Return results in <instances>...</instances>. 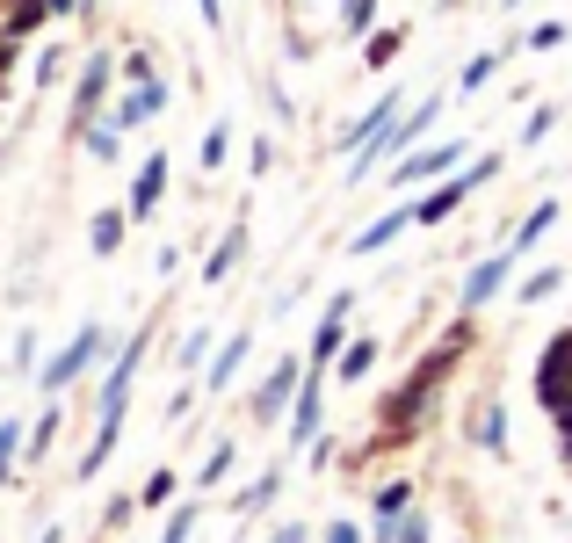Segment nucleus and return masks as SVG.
I'll return each instance as SVG.
<instances>
[{
    "label": "nucleus",
    "mask_w": 572,
    "mask_h": 543,
    "mask_svg": "<svg viewBox=\"0 0 572 543\" xmlns=\"http://www.w3.org/2000/svg\"><path fill=\"white\" fill-rule=\"evenodd\" d=\"M15 457H22V428H15V420H0V478H8Z\"/></svg>",
    "instance_id": "obj_21"
},
{
    "label": "nucleus",
    "mask_w": 572,
    "mask_h": 543,
    "mask_svg": "<svg viewBox=\"0 0 572 543\" xmlns=\"http://www.w3.org/2000/svg\"><path fill=\"white\" fill-rule=\"evenodd\" d=\"M413 225V210H384V218L370 225V232H355V254H377V247H391V239H399Z\"/></svg>",
    "instance_id": "obj_10"
},
{
    "label": "nucleus",
    "mask_w": 572,
    "mask_h": 543,
    "mask_svg": "<svg viewBox=\"0 0 572 543\" xmlns=\"http://www.w3.org/2000/svg\"><path fill=\"white\" fill-rule=\"evenodd\" d=\"M239 254H247V239H239V232H225V239H218V254H210V283H225V268H232Z\"/></svg>",
    "instance_id": "obj_13"
},
{
    "label": "nucleus",
    "mask_w": 572,
    "mask_h": 543,
    "mask_svg": "<svg viewBox=\"0 0 572 543\" xmlns=\"http://www.w3.org/2000/svg\"><path fill=\"white\" fill-rule=\"evenodd\" d=\"M507 268H515V247H507V254H493V261H478L471 268V276H464V312H478V305H486V297L507 283Z\"/></svg>",
    "instance_id": "obj_5"
},
{
    "label": "nucleus",
    "mask_w": 572,
    "mask_h": 543,
    "mask_svg": "<svg viewBox=\"0 0 572 543\" xmlns=\"http://www.w3.org/2000/svg\"><path fill=\"white\" fill-rule=\"evenodd\" d=\"M399 543H428V522H420V515H413V522H399Z\"/></svg>",
    "instance_id": "obj_28"
},
{
    "label": "nucleus",
    "mask_w": 572,
    "mask_h": 543,
    "mask_svg": "<svg viewBox=\"0 0 572 543\" xmlns=\"http://www.w3.org/2000/svg\"><path fill=\"white\" fill-rule=\"evenodd\" d=\"M493 174H500V160H478L471 174H457V181H442L435 196H420V203H413V225H442L449 210H457V203H464V196L478 189V181H493Z\"/></svg>",
    "instance_id": "obj_1"
},
{
    "label": "nucleus",
    "mask_w": 572,
    "mask_h": 543,
    "mask_svg": "<svg viewBox=\"0 0 572 543\" xmlns=\"http://www.w3.org/2000/svg\"><path fill=\"white\" fill-rule=\"evenodd\" d=\"M558 290V268H536V276L522 283V305H536V297H551Z\"/></svg>",
    "instance_id": "obj_22"
},
{
    "label": "nucleus",
    "mask_w": 572,
    "mask_h": 543,
    "mask_svg": "<svg viewBox=\"0 0 572 543\" xmlns=\"http://www.w3.org/2000/svg\"><path fill=\"white\" fill-rule=\"evenodd\" d=\"M370 22H377V0H341V29L348 37H363Z\"/></svg>",
    "instance_id": "obj_14"
},
{
    "label": "nucleus",
    "mask_w": 572,
    "mask_h": 543,
    "mask_svg": "<svg viewBox=\"0 0 572 543\" xmlns=\"http://www.w3.org/2000/svg\"><path fill=\"white\" fill-rule=\"evenodd\" d=\"M326 543H355V522H341V529H326Z\"/></svg>",
    "instance_id": "obj_29"
},
{
    "label": "nucleus",
    "mask_w": 572,
    "mask_h": 543,
    "mask_svg": "<svg viewBox=\"0 0 572 543\" xmlns=\"http://www.w3.org/2000/svg\"><path fill=\"white\" fill-rule=\"evenodd\" d=\"M471 442H478V449H500V406H486V413L471 420Z\"/></svg>",
    "instance_id": "obj_19"
},
{
    "label": "nucleus",
    "mask_w": 572,
    "mask_h": 543,
    "mask_svg": "<svg viewBox=\"0 0 572 543\" xmlns=\"http://www.w3.org/2000/svg\"><path fill=\"white\" fill-rule=\"evenodd\" d=\"M160 102H167V87H160V80H138L131 95H116V109H109V124H116V131H138V124H145V116H153Z\"/></svg>",
    "instance_id": "obj_3"
},
{
    "label": "nucleus",
    "mask_w": 572,
    "mask_h": 543,
    "mask_svg": "<svg viewBox=\"0 0 572 543\" xmlns=\"http://www.w3.org/2000/svg\"><path fill=\"white\" fill-rule=\"evenodd\" d=\"M160 189H167V153H153L138 167V189H131V218H145V210L160 203Z\"/></svg>",
    "instance_id": "obj_8"
},
{
    "label": "nucleus",
    "mask_w": 572,
    "mask_h": 543,
    "mask_svg": "<svg viewBox=\"0 0 572 543\" xmlns=\"http://www.w3.org/2000/svg\"><path fill=\"white\" fill-rule=\"evenodd\" d=\"M507 8H522V0H507Z\"/></svg>",
    "instance_id": "obj_31"
},
{
    "label": "nucleus",
    "mask_w": 572,
    "mask_h": 543,
    "mask_svg": "<svg viewBox=\"0 0 572 543\" xmlns=\"http://www.w3.org/2000/svg\"><path fill=\"white\" fill-rule=\"evenodd\" d=\"M493 80V58H471V66H464V95H471V87H486Z\"/></svg>",
    "instance_id": "obj_27"
},
{
    "label": "nucleus",
    "mask_w": 572,
    "mask_h": 543,
    "mask_svg": "<svg viewBox=\"0 0 572 543\" xmlns=\"http://www.w3.org/2000/svg\"><path fill=\"white\" fill-rule=\"evenodd\" d=\"M319 435V370L305 377V391H297V420H290V449Z\"/></svg>",
    "instance_id": "obj_9"
},
{
    "label": "nucleus",
    "mask_w": 572,
    "mask_h": 543,
    "mask_svg": "<svg viewBox=\"0 0 572 543\" xmlns=\"http://www.w3.org/2000/svg\"><path fill=\"white\" fill-rule=\"evenodd\" d=\"M95 355H102V326H87V334H73V348H66V355H51V362H44V391H66V384H73Z\"/></svg>",
    "instance_id": "obj_2"
},
{
    "label": "nucleus",
    "mask_w": 572,
    "mask_h": 543,
    "mask_svg": "<svg viewBox=\"0 0 572 543\" xmlns=\"http://www.w3.org/2000/svg\"><path fill=\"white\" fill-rule=\"evenodd\" d=\"M348 305L355 297H334L319 319V334H312V370H326V362H341V326H348Z\"/></svg>",
    "instance_id": "obj_6"
},
{
    "label": "nucleus",
    "mask_w": 572,
    "mask_h": 543,
    "mask_svg": "<svg viewBox=\"0 0 572 543\" xmlns=\"http://www.w3.org/2000/svg\"><path fill=\"white\" fill-rule=\"evenodd\" d=\"M268 543H305V529H276V536H268Z\"/></svg>",
    "instance_id": "obj_30"
},
{
    "label": "nucleus",
    "mask_w": 572,
    "mask_h": 543,
    "mask_svg": "<svg viewBox=\"0 0 572 543\" xmlns=\"http://www.w3.org/2000/svg\"><path fill=\"white\" fill-rule=\"evenodd\" d=\"M551 225H558V203H536L529 218H522V232H515V254H529V247H536V239H544Z\"/></svg>",
    "instance_id": "obj_12"
},
{
    "label": "nucleus",
    "mask_w": 572,
    "mask_h": 543,
    "mask_svg": "<svg viewBox=\"0 0 572 543\" xmlns=\"http://www.w3.org/2000/svg\"><path fill=\"white\" fill-rule=\"evenodd\" d=\"M406 500H413L406 486H384V493H377V515H384V529H399V515H406Z\"/></svg>",
    "instance_id": "obj_18"
},
{
    "label": "nucleus",
    "mask_w": 572,
    "mask_h": 543,
    "mask_svg": "<svg viewBox=\"0 0 572 543\" xmlns=\"http://www.w3.org/2000/svg\"><path fill=\"white\" fill-rule=\"evenodd\" d=\"M225 145H232V131H225V124H210V138H203V167H218V160H225Z\"/></svg>",
    "instance_id": "obj_23"
},
{
    "label": "nucleus",
    "mask_w": 572,
    "mask_h": 543,
    "mask_svg": "<svg viewBox=\"0 0 572 543\" xmlns=\"http://www.w3.org/2000/svg\"><path fill=\"white\" fill-rule=\"evenodd\" d=\"M370 362H377V341H355V348H341V377L355 384V377L370 370Z\"/></svg>",
    "instance_id": "obj_17"
},
{
    "label": "nucleus",
    "mask_w": 572,
    "mask_h": 543,
    "mask_svg": "<svg viewBox=\"0 0 572 543\" xmlns=\"http://www.w3.org/2000/svg\"><path fill=\"white\" fill-rule=\"evenodd\" d=\"M189 529H196V507H182V515L167 522V536H160V543H189Z\"/></svg>",
    "instance_id": "obj_26"
},
{
    "label": "nucleus",
    "mask_w": 572,
    "mask_h": 543,
    "mask_svg": "<svg viewBox=\"0 0 572 543\" xmlns=\"http://www.w3.org/2000/svg\"><path fill=\"white\" fill-rule=\"evenodd\" d=\"M565 44V22H544V29H529V51H558Z\"/></svg>",
    "instance_id": "obj_24"
},
{
    "label": "nucleus",
    "mask_w": 572,
    "mask_h": 543,
    "mask_svg": "<svg viewBox=\"0 0 572 543\" xmlns=\"http://www.w3.org/2000/svg\"><path fill=\"white\" fill-rule=\"evenodd\" d=\"M102 87H109V51H95V58H87V73H80V95H73V116H80V124L102 109Z\"/></svg>",
    "instance_id": "obj_7"
},
{
    "label": "nucleus",
    "mask_w": 572,
    "mask_h": 543,
    "mask_svg": "<svg viewBox=\"0 0 572 543\" xmlns=\"http://www.w3.org/2000/svg\"><path fill=\"white\" fill-rule=\"evenodd\" d=\"M239 362H247V334H239V341H225V355L210 362V384H232V370H239Z\"/></svg>",
    "instance_id": "obj_15"
},
{
    "label": "nucleus",
    "mask_w": 572,
    "mask_h": 543,
    "mask_svg": "<svg viewBox=\"0 0 572 543\" xmlns=\"http://www.w3.org/2000/svg\"><path fill=\"white\" fill-rule=\"evenodd\" d=\"M457 160H464V145H428V153H413V160L391 167V181H399V189H413V181H435L442 167H457Z\"/></svg>",
    "instance_id": "obj_4"
},
{
    "label": "nucleus",
    "mask_w": 572,
    "mask_h": 543,
    "mask_svg": "<svg viewBox=\"0 0 572 543\" xmlns=\"http://www.w3.org/2000/svg\"><path fill=\"white\" fill-rule=\"evenodd\" d=\"M290 384H297V362H283V370L261 384V399H254V420H276V413H283V399H290Z\"/></svg>",
    "instance_id": "obj_11"
},
{
    "label": "nucleus",
    "mask_w": 572,
    "mask_h": 543,
    "mask_svg": "<svg viewBox=\"0 0 572 543\" xmlns=\"http://www.w3.org/2000/svg\"><path fill=\"white\" fill-rule=\"evenodd\" d=\"M391 51H399V29H377L370 51H363V66H391Z\"/></svg>",
    "instance_id": "obj_20"
},
{
    "label": "nucleus",
    "mask_w": 572,
    "mask_h": 543,
    "mask_svg": "<svg viewBox=\"0 0 572 543\" xmlns=\"http://www.w3.org/2000/svg\"><path fill=\"white\" fill-rule=\"evenodd\" d=\"M116 239H124V210H102L95 218V254H116Z\"/></svg>",
    "instance_id": "obj_16"
},
{
    "label": "nucleus",
    "mask_w": 572,
    "mask_h": 543,
    "mask_svg": "<svg viewBox=\"0 0 572 543\" xmlns=\"http://www.w3.org/2000/svg\"><path fill=\"white\" fill-rule=\"evenodd\" d=\"M87 153H95V160H116V124H102V131H87Z\"/></svg>",
    "instance_id": "obj_25"
}]
</instances>
